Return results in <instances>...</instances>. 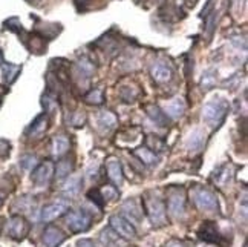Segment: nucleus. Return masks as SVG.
Returning <instances> with one entry per match:
<instances>
[{
  "mask_svg": "<svg viewBox=\"0 0 248 247\" xmlns=\"http://www.w3.org/2000/svg\"><path fill=\"white\" fill-rule=\"evenodd\" d=\"M228 112V104L222 99H213L204 104L202 108V120L212 128L219 126L224 121Z\"/></svg>",
  "mask_w": 248,
  "mask_h": 247,
  "instance_id": "1",
  "label": "nucleus"
},
{
  "mask_svg": "<svg viewBox=\"0 0 248 247\" xmlns=\"http://www.w3.org/2000/svg\"><path fill=\"white\" fill-rule=\"evenodd\" d=\"M144 209L146 214L149 216L150 223L154 226H163L166 224V204L161 198L152 197V198H146L144 199Z\"/></svg>",
  "mask_w": 248,
  "mask_h": 247,
  "instance_id": "2",
  "label": "nucleus"
},
{
  "mask_svg": "<svg viewBox=\"0 0 248 247\" xmlns=\"http://www.w3.org/2000/svg\"><path fill=\"white\" fill-rule=\"evenodd\" d=\"M192 198L195 204L201 209V211H207V212L217 211V199L215 194H212L204 187H199V186L195 187L192 191Z\"/></svg>",
  "mask_w": 248,
  "mask_h": 247,
  "instance_id": "3",
  "label": "nucleus"
},
{
  "mask_svg": "<svg viewBox=\"0 0 248 247\" xmlns=\"http://www.w3.org/2000/svg\"><path fill=\"white\" fill-rule=\"evenodd\" d=\"M66 224H68V227L72 232L80 233L89 229L92 220L84 211H74V212H69L68 216H66Z\"/></svg>",
  "mask_w": 248,
  "mask_h": 247,
  "instance_id": "4",
  "label": "nucleus"
},
{
  "mask_svg": "<svg viewBox=\"0 0 248 247\" xmlns=\"http://www.w3.org/2000/svg\"><path fill=\"white\" fill-rule=\"evenodd\" d=\"M110 226L113 227V231H115L124 240H132V238H135V236H137L135 226H133L127 220V218H124L123 215L110 216Z\"/></svg>",
  "mask_w": 248,
  "mask_h": 247,
  "instance_id": "5",
  "label": "nucleus"
},
{
  "mask_svg": "<svg viewBox=\"0 0 248 247\" xmlns=\"http://www.w3.org/2000/svg\"><path fill=\"white\" fill-rule=\"evenodd\" d=\"M167 209L171 216H181L184 214L186 209V194L183 189H171L169 192V199H167Z\"/></svg>",
  "mask_w": 248,
  "mask_h": 247,
  "instance_id": "6",
  "label": "nucleus"
},
{
  "mask_svg": "<svg viewBox=\"0 0 248 247\" xmlns=\"http://www.w3.org/2000/svg\"><path fill=\"white\" fill-rule=\"evenodd\" d=\"M6 231H8V235L11 236L14 240H23L25 235L30 231V224L25 220L23 216H13L11 220L8 221V226H6Z\"/></svg>",
  "mask_w": 248,
  "mask_h": 247,
  "instance_id": "7",
  "label": "nucleus"
},
{
  "mask_svg": "<svg viewBox=\"0 0 248 247\" xmlns=\"http://www.w3.org/2000/svg\"><path fill=\"white\" fill-rule=\"evenodd\" d=\"M52 175H54V165L51 163V161H45V163H42L35 167L31 178H32L35 186L42 187V186L49 184V181L52 180Z\"/></svg>",
  "mask_w": 248,
  "mask_h": 247,
  "instance_id": "8",
  "label": "nucleus"
},
{
  "mask_svg": "<svg viewBox=\"0 0 248 247\" xmlns=\"http://www.w3.org/2000/svg\"><path fill=\"white\" fill-rule=\"evenodd\" d=\"M69 209V203L68 201H55V203H51L43 207L42 211V220L45 223H51L54 220H57L59 216L64 215L68 212Z\"/></svg>",
  "mask_w": 248,
  "mask_h": 247,
  "instance_id": "9",
  "label": "nucleus"
},
{
  "mask_svg": "<svg viewBox=\"0 0 248 247\" xmlns=\"http://www.w3.org/2000/svg\"><path fill=\"white\" fill-rule=\"evenodd\" d=\"M198 235H199V238L207 241V243H213V244H221L222 243V236L219 235L215 223H212V221H205L201 226V229H199Z\"/></svg>",
  "mask_w": 248,
  "mask_h": 247,
  "instance_id": "10",
  "label": "nucleus"
},
{
  "mask_svg": "<svg viewBox=\"0 0 248 247\" xmlns=\"http://www.w3.org/2000/svg\"><path fill=\"white\" fill-rule=\"evenodd\" d=\"M64 240H66V235L55 226L46 227V231L43 232V246L45 247H57Z\"/></svg>",
  "mask_w": 248,
  "mask_h": 247,
  "instance_id": "11",
  "label": "nucleus"
},
{
  "mask_svg": "<svg viewBox=\"0 0 248 247\" xmlns=\"http://www.w3.org/2000/svg\"><path fill=\"white\" fill-rule=\"evenodd\" d=\"M47 129V118L46 115H39L34 121L32 125L28 128L26 135L30 138H39L45 134V131Z\"/></svg>",
  "mask_w": 248,
  "mask_h": 247,
  "instance_id": "12",
  "label": "nucleus"
},
{
  "mask_svg": "<svg viewBox=\"0 0 248 247\" xmlns=\"http://www.w3.org/2000/svg\"><path fill=\"white\" fill-rule=\"evenodd\" d=\"M106 169H108V177L110 178L112 183H115V184L123 183V169L117 158H109L106 163Z\"/></svg>",
  "mask_w": 248,
  "mask_h": 247,
  "instance_id": "13",
  "label": "nucleus"
},
{
  "mask_svg": "<svg viewBox=\"0 0 248 247\" xmlns=\"http://www.w3.org/2000/svg\"><path fill=\"white\" fill-rule=\"evenodd\" d=\"M117 125V117L109 111H103L97 115V128L101 132H108Z\"/></svg>",
  "mask_w": 248,
  "mask_h": 247,
  "instance_id": "14",
  "label": "nucleus"
},
{
  "mask_svg": "<svg viewBox=\"0 0 248 247\" xmlns=\"http://www.w3.org/2000/svg\"><path fill=\"white\" fill-rule=\"evenodd\" d=\"M152 77L158 83H166L171 79V69L164 63H155L152 66Z\"/></svg>",
  "mask_w": 248,
  "mask_h": 247,
  "instance_id": "15",
  "label": "nucleus"
},
{
  "mask_svg": "<svg viewBox=\"0 0 248 247\" xmlns=\"http://www.w3.org/2000/svg\"><path fill=\"white\" fill-rule=\"evenodd\" d=\"M204 140H205L204 132H202L201 129H193V131L188 134L187 140H186V146H187L190 150H198V149H201V148H202Z\"/></svg>",
  "mask_w": 248,
  "mask_h": 247,
  "instance_id": "16",
  "label": "nucleus"
},
{
  "mask_svg": "<svg viewBox=\"0 0 248 247\" xmlns=\"http://www.w3.org/2000/svg\"><path fill=\"white\" fill-rule=\"evenodd\" d=\"M184 109H186L184 101L176 99V100H173V101H170V103L166 104V106H164V114H166V115H169V117H171V118H178V117L183 115Z\"/></svg>",
  "mask_w": 248,
  "mask_h": 247,
  "instance_id": "17",
  "label": "nucleus"
},
{
  "mask_svg": "<svg viewBox=\"0 0 248 247\" xmlns=\"http://www.w3.org/2000/svg\"><path fill=\"white\" fill-rule=\"evenodd\" d=\"M68 149H69V140H68V137H64V135L54 137V140H52V154L55 157H60V155L66 154Z\"/></svg>",
  "mask_w": 248,
  "mask_h": 247,
  "instance_id": "18",
  "label": "nucleus"
},
{
  "mask_svg": "<svg viewBox=\"0 0 248 247\" xmlns=\"http://www.w3.org/2000/svg\"><path fill=\"white\" fill-rule=\"evenodd\" d=\"M135 155L142 161V163H144V165H149V166L156 165L158 161H159V157L155 154L154 150H150V149H147V148H140V149H137V150H135Z\"/></svg>",
  "mask_w": 248,
  "mask_h": 247,
  "instance_id": "19",
  "label": "nucleus"
},
{
  "mask_svg": "<svg viewBox=\"0 0 248 247\" xmlns=\"http://www.w3.org/2000/svg\"><path fill=\"white\" fill-rule=\"evenodd\" d=\"M80 186H81V177H71L68 181L63 186V192L69 197H74L80 192Z\"/></svg>",
  "mask_w": 248,
  "mask_h": 247,
  "instance_id": "20",
  "label": "nucleus"
},
{
  "mask_svg": "<svg viewBox=\"0 0 248 247\" xmlns=\"http://www.w3.org/2000/svg\"><path fill=\"white\" fill-rule=\"evenodd\" d=\"M20 72V66H16V65H9L5 63L2 65V74H3V80L5 83H13L17 77V74Z\"/></svg>",
  "mask_w": 248,
  "mask_h": 247,
  "instance_id": "21",
  "label": "nucleus"
},
{
  "mask_svg": "<svg viewBox=\"0 0 248 247\" xmlns=\"http://www.w3.org/2000/svg\"><path fill=\"white\" fill-rule=\"evenodd\" d=\"M72 172V163L69 160H62L59 165H57V178L63 180L64 177H68Z\"/></svg>",
  "mask_w": 248,
  "mask_h": 247,
  "instance_id": "22",
  "label": "nucleus"
},
{
  "mask_svg": "<svg viewBox=\"0 0 248 247\" xmlns=\"http://www.w3.org/2000/svg\"><path fill=\"white\" fill-rule=\"evenodd\" d=\"M149 115L152 117V120H154L155 123H158L159 126H164L167 123V115L164 112H161V109L156 108V106L149 108Z\"/></svg>",
  "mask_w": 248,
  "mask_h": 247,
  "instance_id": "23",
  "label": "nucleus"
},
{
  "mask_svg": "<svg viewBox=\"0 0 248 247\" xmlns=\"http://www.w3.org/2000/svg\"><path fill=\"white\" fill-rule=\"evenodd\" d=\"M103 100H104V97H103L101 89H93L88 94V96H86V101L92 103V104H101Z\"/></svg>",
  "mask_w": 248,
  "mask_h": 247,
  "instance_id": "24",
  "label": "nucleus"
},
{
  "mask_svg": "<svg viewBox=\"0 0 248 247\" xmlns=\"http://www.w3.org/2000/svg\"><path fill=\"white\" fill-rule=\"evenodd\" d=\"M100 194H101L104 201H106V199H108V201H110V199H115L118 197V191L113 186H104Z\"/></svg>",
  "mask_w": 248,
  "mask_h": 247,
  "instance_id": "25",
  "label": "nucleus"
},
{
  "mask_svg": "<svg viewBox=\"0 0 248 247\" xmlns=\"http://www.w3.org/2000/svg\"><path fill=\"white\" fill-rule=\"evenodd\" d=\"M147 149H152V148H155L156 150H164L166 149V145H164V141L163 140H159L158 137H154V135H149L147 137Z\"/></svg>",
  "mask_w": 248,
  "mask_h": 247,
  "instance_id": "26",
  "label": "nucleus"
},
{
  "mask_svg": "<svg viewBox=\"0 0 248 247\" xmlns=\"http://www.w3.org/2000/svg\"><path fill=\"white\" fill-rule=\"evenodd\" d=\"M20 165H22L23 169L31 170L37 165V158H35V155H23L20 158Z\"/></svg>",
  "mask_w": 248,
  "mask_h": 247,
  "instance_id": "27",
  "label": "nucleus"
},
{
  "mask_svg": "<svg viewBox=\"0 0 248 247\" xmlns=\"http://www.w3.org/2000/svg\"><path fill=\"white\" fill-rule=\"evenodd\" d=\"M216 83V79H215V75L212 71H208L202 75V80H201V84H202V88L205 89H210V88H213V84Z\"/></svg>",
  "mask_w": 248,
  "mask_h": 247,
  "instance_id": "28",
  "label": "nucleus"
},
{
  "mask_svg": "<svg viewBox=\"0 0 248 247\" xmlns=\"http://www.w3.org/2000/svg\"><path fill=\"white\" fill-rule=\"evenodd\" d=\"M88 197L92 199V201L97 203L100 207H103V204H104V199H103V197H101L100 191H91V192L88 194Z\"/></svg>",
  "mask_w": 248,
  "mask_h": 247,
  "instance_id": "29",
  "label": "nucleus"
},
{
  "mask_svg": "<svg viewBox=\"0 0 248 247\" xmlns=\"http://www.w3.org/2000/svg\"><path fill=\"white\" fill-rule=\"evenodd\" d=\"M9 149H11V145L6 140H0V157H6L9 154Z\"/></svg>",
  "mask_w": 248,
  "mask_h": 247,
  "instance_id": "30",
  "label": "nucleus"
},
{
  "mask_svg": "<svg viewBox=\"0 0 248 247\" xmlns=\"http://www.w3.org/2000/svg\"><path fill=\"white\" fill-rule=\"evenodd\" d=\"M77 247H95L91 240H80L77 243Z\"/></svg>",
  "mask_w": 248,
  "mask_h": 247,
  "instance_id": "31",
  "label": "nucleus"
},
{
  "mask_svg": "<svg viewBox=\"0 0 248 247\" xmlns=\"http://www.w3.org/2000/svg\"><path fill=\"white\" fill-rule=\"evenodd\" d=\"M167 247H184L183 244H179V243H171V244H169Z\"/></svg>",
  "mask_w": 248,
  "mask_h": 247,
  "instance_id": "32",
  "label": "nucleus"
},
{
  "mask_svg": "<svg viewBox=\"0 0 248 247\" xmlns=\"http://www.w3.org/2000/svg\"><path fill=\"white\" fill-rule=\"evenodd\" d=\"M0 59H2V54H0Z\"/></svg>",
  "mask_w": 248,
  "mask_h": 247,
  "instance_id": "33",
  "label": "nucleus"
}]
</instances>
